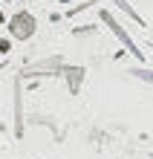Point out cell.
<instances>
[{"label":"cell","mask_w":153,"mask_h":159,"mask_svg":"<svg viewBox=\"0 0 153 159\" xmlns=\"http://www.w3.org/2000/svg\"><path fill=\"white\" fill-rule=\"evenodd\" d=\"M32 3H35V0H32Z\"/></svg>","instance_id":"obj_10"},{"label":"cell","mask_w":153,"mask_h":159,"mask_svg":"<svg viewBox=\"0 0 153 159\" xmlns=\"http://www.w3.org/2000/svg\"><path fill=\"white\" fill-rule=\"evenodd\" d=\"M101 20L107 23V29H110V32L116 35V38H119L121 43H124V49H127V52L133 55V58H139V61H145V52H142L139 46H136V41L130 38V32L124 29V26H121V23L116 20V17H113V12H107V9H101Z\"/></svg>","instance_id":"obj_1"},{"label":"cell","mask_w":153,"mask_h":159,"mask_svg":"<svg viewBox=\"0 0 153 159\" xmlns=\"http://www.w3.org/2000/svg\"><path fill=\"white\" fill-rule=\"evenodd\" d=\"M150 156H153V153H150Z\"/></svg>","instance_id":"obj_11"},{"label":"cell","mask_w":153,"mask_h":159,"mask_svg":"<svg viewBox=\"0 0 153 159\" xmlns=\"http://www.w3.org/2000/svg\"><path fill=\"white\" fill-rule=\"evenodd\" d=\"M3 70H6V61H3V64H0V72H3Z\"/></svg>","instance_id":"obj_7"},{"label":"cell","mask_w":153,"mask_h":159,"mask_svg":"<svg viewBox=\"0 0 153 159\" xmlns=\"http://www.w3.org/2000/svg\"><path fill=\"white\" fill-rule=\"evenodd\" d=\"M9 32H12L15 38H20V41L32 38V32H35V17H32L29 12H17L12 20H9Z\"/></svg>","instance_id":"obj_2"},{"label":"cell","mask_w":153,"mask_h":159,"mask_svg":"<svg viewBox=\"0 0 153 159\" xmlns=\"http://www.w3.org/2000/svg\"><path fill=\"white\" fill-rule=\"evenodd\" d=\"M150 49H153V43H150Z\"/></svg>","instance_id":"obj_9"},{"label":"cell","mask_w":153,"mask_h":159,"mask_svg":"<svg viewBox=\"0 0 153 159\" xmlns=\"http://www.w3.org/2000/svg\"><path fill=\"white\" fill-rule=\"evenodd\" d=\"M15 136H23V98H20V81H15Z\"/></svg>","instance_id":"obj_3"},{"label":"cell","mask_w":153,"mask_h":159,"mask_svg":"<svg viewBox=\"0 0 153 159\" xmlns=\"http://www.w3.org/2000/svg\"><path fill=\"white\" fill-rule=\"evenodd\" d=\"M61 3H75V0H61Z\"/></svg>","instance_id":"obj_8"},{"label":"cell","mask_w":153,"mask_h":159,"mask_svg":"<svg viewBox=\"0 0 153 159\" xmlns=\"http://www.w3.org/2000/svg\"><path fill=\"white\" fill-rule=\"evenodd\" d=\"M130 75H136V78H142V81H150L153 84V70H127Z\"/></svg>","instance_id":"obj_6"},{"label":"cell","mask_w":153,"mask_h":159,"mask_svg":"<svg viewBox=\"0 0 153 159\" xmlns=\"http://www.w3.org/2000/svg\"><path fill=\"white\" fill-rule=\"evenodd\" d=\"M64 72L70 75V90H78L81 87V78H84V70L81 67H64Z\"/></svg>","instance_id":"obj_4"},{"label":"cell","mask_w":153,"mask_h":159,"mask_svg":"<svg viewBox=\"0 0 153 159\" xmlns=\"http://www.w3.org/2000/svg\"><path fill=\"white\" fill-rule=\"evenodd\" d=\"M116 9H121V12H124V15H127V17H133V20H136L139 26H147V23H145V20H142V17L136 15V12H133V6L127 3V0H116Z\"/></svg>","instance_id":"obj_5"}]
</instances>
